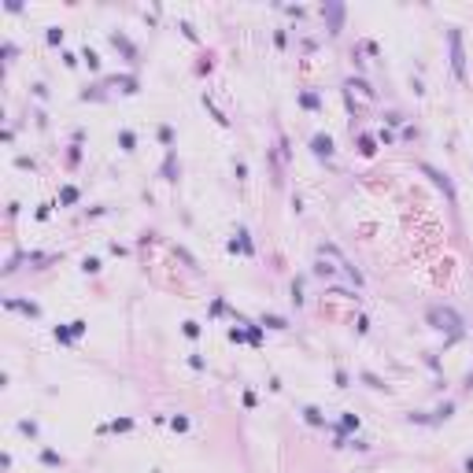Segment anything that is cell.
<instances>
[{"label":"cell","mask_w":473,"mask_h":473,"mask_svg":"<svg viewBox=\"0 0 473 473\" xmlns=\"http://www.w3.org/2000/svg\"><path fill=\"white\" fill-rule=\"evenodd\" d=\"M429 326L432 329H440V333H451V336H458L462 333V318L455 314L451 307H444V304H436V307H429Z\"/></svg>","instance_id":"obj_1"},{"label":"cell","mask_w":473,"mask_h":473,"mask_svg":"<svg viewBox=\"0 0 473 473\" xmlns=\"http://www.w3.org/2000/svg\"><path fill=\"white\" fill-rule=\"evenodd\" d=\"M318 255H322V259H329V262H336V270H344L348 278L355 281V288H362V270H358L355 262L348 259V255L340 252V248H336V244H322V248H318Z\"/></svg>","instance_id":"obj_2"},{"label":"cell","mask_w":473,"mask_h":473,"mask_svg":"<svg viewBox=\"0 0 473 473\" xmlns=\"http://www.w3.org/2000/svg\"><path fill=\"white\" fill-rule=\"evenodd\" d=\"M448 44H451V70L458 82H466V52H462V34L448 30Z\"/></svg>","instance_id":"obj_3"},{"label":"cell","mask_w":473,"mask_h":473,"mask_svg":"<svg viewBox=\"0 0 473 473\" xmlns=\"http://www.w3.org/2000/svg\"><path fill=\"white\" fill-rule=\"evenodd\" d=\"M422 174L429 178V182L436 185V188H440L444 196H448V204H455V185H451V178L444 174V170H436V166H432V163H422Z\"/></svg>","instance_id":"obj_4"},{"label":"cell","mask_w":473,"mask_h":473,"mask_svg":"<svg viewBox=\"0 0 473 473\" xmlns=\"http://www.w3.org/2000/svg\"><path fill=\"white\" fill-rule=\"evenodd\" d=\"M310 152H314L318 159H333V152H336L333 137H329V134H314V137H310Z\"/></svg>","instance_id":"obj_5"},{"label":"cell","mask_w":473,"mask_h":473,"mask_svg":"<svg viewBox=\"0 0 473 473\" xmlns=\"http://www.w3.org/2000/svg\"><path fill=\"white\" fill-rule=\"evenodd\" d=\"M322 15L329 18V34L344 30V8H340V4H326V8H322Z\"/></svg>","instance_id":"obj_6"},{"label":"cell","mask_w":473,"mask_h":473,"mask_svg":"<svg viewBox=\"0 0 473 473\" xmlns=\"http://www.w3.org/2000/svg\"><path fill=\"white\" fill-rule=\"evenodd\" d=\"M4 307H8V310H18V314H26V318H37V314H41V307H37L34 300H4Z\"/></svg>","instance_id":"obj_7"},{"label":"cell","mask_w":473,"mask_h":473,"mask_svg":"<svg viewBox=\"0 0 473 473\" xmlns=\"http://www.w3.org/2000/svg\"><path fill=\"white\" fill-rule=\"evenodd\" d=\"M111 44H115V48H122V56H126V60H130V63H134V60H137V44H134V41H130V37H126V34H118V30H115V34H111Z\"/></svg>","instance_id":"obj_8"},{"label":"cell","mask_w":473,"mask_h":473,"mask_svg":"<svg viewBox=\"0 0 473 473\" xmlns=\"http://www.w3.org/2000/svg\"><path fill=\"white\" fill-rule=\"evenodd\" d=\"M236 248H240L244 255H255V244L248 240V230H240V233H236V240H230V252H236Z\"/></svg>","instance_id":"obj_9"},{"label":"cell","mask_w":473,"mask_h":473,"mask_svg":"<svg viewBox=\"0 0 473 473\" xmlns=\"http://www.w3.org/2000/svg\"><path fill=\"white\" fill-rule=\"evenodd\" d=\"M300 104H304L307 111H322V100H318V92H310V89H304V92H300Z\"/></svg>","instance_id":"obj_10"},{"label":"cell","mask_w":473,"mask_h":473,"mask_svg":"<svg viewBox=\"0 0 473 473\" xmlns=\"http://www.w3.org/2000/svg\"><path fill=\"white\" fill-rule=\"evenodd\" d=\"M358 152H362V156H374V152H377V137L358 134Z\"/></svg>","instance_id":"obj_11"},{"label":"cell","mask_w":473,"mask_h":473,"mask_svg":"<svg viewBox=\"0 0 473 473\" xmlns=\"http://www.w3.org/2000/svg\"><path fill=\"white\" fill-rule=\"evenodd\" d=\"M118 144H122V152H134V148H137V134H134V130H122Z\"/></svg>","instance_id":"obj_12"},{"label":"cell","mask_w":473,"mask_h":473,"mask_svg":"<svg viewBox=\"0 0 473 473\" xmlns=\"http://www.w3.org/2000/svg\"><path fill=\"white\" fill-rule=\"evenodd\" d=\"M111 85H122V92H137V78H134V74H122V78H111Z\"/></svg>","instance_id":"obj_13"},{"label":"cell","mask_w":473,"mask_h":473,"mask_svg":"<svg viewBox=\"0 0 473 473\" xmlns=\"http://www.w3.org/2000/svg\"><path fill=\"white\" fill-rule=\"evenodd\" d=\"M163 178H166V182H178V159H174V152H170L166 163H163Z\"/></svg>","instance_id":"obj_14"},{"label":"cell","mask_w":473,"mask_h":473,"mask_svg":"<svg viewBox=\"0 0 473 473\" xmlns=\"http://www.w3.org/2000/svg\"><path fill=\"white\" fill-rule=\"evenodd\" d=\"M56 340H60V344H74L78 336H74V329H70V326H56Z\"/></svg>","instance_id":"obj_15"},{"label":"cell","mask_w":473,"mask_h":473,"mask_svg":"<svg viewBox=\"0 0 473 473\" xmlns=\"http://www.w3.org/2000/svg\"><path fill=\"white\" fill-rule=\"evenodd\" d=\"M304 418H307L310 425H326V414H322L318 406H304Z\"/></svg>","instance_id":"obj_16"},{"label":"cell","mask_w":473,"mask_h":473,"mask_svg":"<svg viewBox=\"0 0 473 473\" xmlns=\"http://www.w3.org/2000/svg\"><path fill=\"white\" fill-rule=\"evenodd\" d=\"M314 274H318V278H333V274H336V266H329V259H322V255H318V262H314Z\"/></svg>","instance_id":"obj_17"},{"label":"cell","mask_w":473,"mask_h":473,"mask_svg":"<svg viewBox=\"0 0 473 473\" xmlns=\"http://www.w3.org/2000/svg\"><path fill=\"white\" fill-rule=\"evenodd\" d=\"M451 414H455V403H444V406H436V410H432V422H448Z\"/></svg>","instance_id":"obj_18"},{"label":"cell","mask_w":473,"mask_h":473,"mask_svg":"<svg viewBox=\"0 0 473 473\" xmlns=\"http://www.w3.org/2000/svg\"><path fill=\"white\" fill-rule=\"evenodd\" d=\"M60 204H78V188H74V185H63V188H60Z\"/></svg>","instance_id":"obj_19"},{"label":"cell","mask_w":473,"mask_h":473,"mask_svg":"<svg viewBox=\"0 0 473 473\" xmlns=\"http://www.w3.org/2000/svg\"><path fill=\"white\" fill-rule=\"evenodd\" d=\"M259 326H270V329H288V322L285 318H278V314H262Z\"/></svg>","instance_id":"obj_20"},{"label":"cell","mask_w":473,"mask_h":473,"mask_svg":"<svg viewBox=\"0 0 473 473\" xmlns=\"http://www.w3.org/2000/svg\"><path fill=\"white\" fill-rule=\"evenodd\" d=\"M336 429H340V432H355V429H358V418H355V414H344Z\"/></svg>","instance_id":"obj_21"},{"label":"cell","mask_w":473,"mask_h":473,"mask_svg":"<svg viewBox=\"0 0 473 473\" xmlns=\"http://www.w3.org/2000/svg\"><path fill=\"white\" fill-rule=\"evenodd\" d=\"M108 429H111V432H130V429H134V418H115Z\"/></svg>","instance_id":"obj_22"},{"label":"cell","mask_w":473,"mask_h":473,"mask_svg":"<svg viewBox=\"0 0 473 473\" xmlns=\"http://www.w3.org/2000/svg\"><path fill=\"white\" fill-rule=\"evenodd\" d=\"M204 108H207V111H211V115H214V122H222V126H226V122H230V118H226V115H222L218 108H214V100H211V96H204Z\"/></svg>","instance_id":"obj_23"},{"label":"cell","mask_w":473,"mask_h":473,"mask_svg":"<svg viewBox=\"0 0 473 473\" xmlns=\"http://www.w3.org/2000/svg\"><path fill=\"white\" fill-rule=\"evenodd\" d=\"M41 462H44V466H63V458L56 455V451H48V448L41 451Z\"/></svg>","instance_id":"obj_24"},{"label":"cell","mask_w":473,"mask_h":473,"mask_svg":"<svg viewBox=\"0 0 473 473\" xmlns=\"http://www.w3.org/2000/svg\"><path fill=\"white\" fill-rule=\"evenodd\" d=\"M82 60L89 63V70H96V67H100V56L92 52V48H85V52H82Z\"/></svg>","instance_id":"obj_25"},{"label":"cell","mask_w":473,"mask_h":473,"mask_svg":"<svg viewBox=\"0 0 473 473\" xmlns=\"http://www.w3.org/2000/svg\"><path fill=\"white\" fill-rule=\"evenodd\" d=\"M362 381H366V384H370V388H377V392H381V388H384V381H381V377H377V374H370V370H366V374H362Z\"/></svg>","instance_id":"obj_26"},{"label":"cell","mask_w":473,"mask_h":473,"mask_svg":"<svg viewBox=\"0 0 473 473\" xmlns=\"http://www.w3.org/2000/svg\"><path fill=\"white\" fill-rule=\"evenodd\" d=\"M170 429L185 432V429H188V418H185V414H174V418H170Z\"/></svg>","instance_id":"obj_27"},{"label":"cell","mask_w":473,"mask_h":473,"mask_svg":"<svg viewBox=\"0 0 473 473\" xmlns=\"http://www.w3.org/2000/svg\"><path fill=\"white\" fill-rule=\"evenodd\" d=\"M292 304L304 307V285H300V281H292Z\"/></svg>","instance_id":"obj_28"},{"label":"cell","mask_w":473,"mask_h":473,"mask_svg":"<svg viewBox=\"0 0 473 473\" xmlns=\"http://www.w3.org/2000/svg\"><path fill=\"white\" fill-rule=\"evenodd\" d=\"M44 37H48V44H63V30H60V26H48V34H44Z\"/></svg>","instance_id":"obj_29"},{"label":"cell","mask_w":473,"mask_h":473,"mask_svg":"<svg viewBox=\"0 0 473 473\" xmlns=\"http://www.w3.org/2000/svg\"><path fill=\"white\" fill-rule=\"evenodd\" d=\"M182 333H185V336H200V322H185Z\"/></svg>","instance_id":"obj_30"},{"label":"cell","mask_w":473,"mask_h":473,"mask_svg":"<svg viewBox=\"0 0 473 473\" xmlns=\"http://www.w3.org/2000/svg\"><path fill=\"white\" fill-rule=\"evenodd\" d=\"M159 140H163V144H174V130H170V126H159Z\"/></svg>","instance_id":"obj_31"},{"label":"cell","mask_w":473,"mask_h":473,"mask_svg":"<svg viewBox=\"0 0 473 473\" xmlns=\"http://www.w3.org/2000/svg\"><path fill=\"white\" fill-rule=\"evenodd\" d=\"M82 270H85V274H100V259H85Z\"/></svg>","instance_id":"obj_32"},{"label":"cell","mask_w":473,"mask_h":473,"mask_svg":"<svg viewBox=\"0 0 473 473\" xmlns=\"http://www.w3.org/2000/svg\"><path fill=\"white\" fill-rule=\"evenodd\" d=\"M18 429H22L26 436H37V422H18Z\"/></svg>","instance_id":"obj_33"},{"label":"cell","mask_w":473,"mask_h":473,"mask_svg":"<svg viewBox=\"0 0 473 473\" xmlns=\"http://www.w3.org/2000/svg\"><path fill=\"white\" fill-rule=\"evenodd\" d=\"M248 340H252V344H259V340H262V326H252L248 329Z\"/></svg>","instance_id":"obj_34"},{"label":"cell","mask_w":473,"mask_h":473,"mask_svg":"<svg viewBox=\"0 0 473 473\" xmlns=\"http://www.w3.org/2000/svg\"><path fill=\"white\" fill-rule=\"evenodd\" d=\"M230 340H236V344H240V340H248V333H244V329H236V326H233V329H230Z\"/></svg>","instance_id":"obj_35"},{"label":"cell","mask_w":473,"mask_h":473,"mask_svg":"<svg viewBox=\"0 0 473 473\" xmlns=\"http://www.w3.org/2000/svg\"><path fill=\"white\" fill-rule=\"evenodd\" d=\"M384 122H388V126H403V115H396V111H388V115H384Z\"/></svg>","instance_id":"obj_36"},{"label":"cell","mask_w":473,"mask_h":473,"mask_svg":"<svg viewBox=\"0 0 473 473\" xmlns=\"http://www.w3.org/2000/svg\"><path fill=\"white\" fill-rule=\"evenodd\" d=\"M274 41H278V48H285V44H288V34H285V30H278V34H274Z\"/></svg>","instance_id":"obj_37"},{"label":"cell","mask_w":473,"mask_h":473,"mask_svg":"<svg viewBox=\"0 0 473 473\" xmlns=\"http://www.w3.org/2000/svg\"><path fill=\"white\" fill-rule=\"evenodd\" d=\"M333 381H336V388H348V374H344V370H336Z\"/></svg>","instance_id":"obj_38"},{"label":"cell","mask_w":473,"mask_h":473,"mask_svg":"<svg viewBox=\"0 0 473 473\" xmlns=\"http://www.w3.org/2000/svg\"><path fill=\"white\" fill-rule=\"evenodd\" d=\"M4 56H8V60H15V56H18V48H15L12 41H4Z\"/></svg>","instance_id":"obj_39"},{"label":"cell","mask_w":473,"mask_h":473,"mask_svg":"<svg viewBox=\"0 0 473 473\" xmlns=\"http://www.w3.org/2000/svg\"><path fill=\"white\" fill-rule=\"evenodd\" d=\"M466 473H473V455H470V458H466Z\"/></svg>","instance_id":"obj_40"}]
</instances>
